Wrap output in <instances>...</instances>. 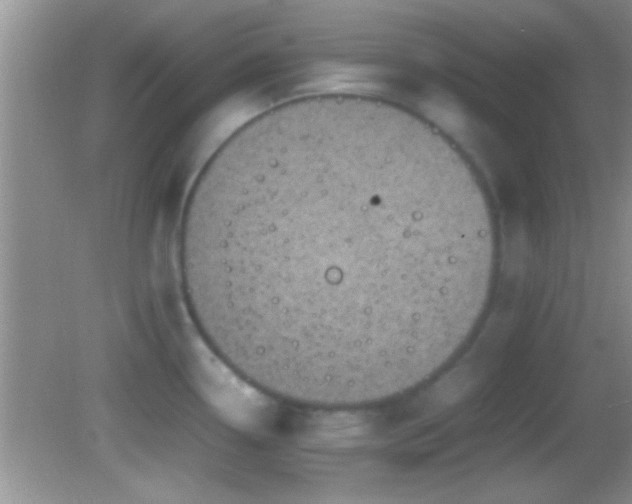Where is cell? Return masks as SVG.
<instances>
[{
  "label": "cell",
  "mask_w": 632,
  "mask_h": 504,
  "mask_svg": "<svg viewBox=\"0 0 632 504\" xmlns=\"http://www.w3.org/2000/svg\"><path fill=\"white\" fill-rule=\"evenodd\" d=\"M497 237L443 136L389 102L294 100L209 159L179 236L182 286L212 351L266 393L345 408L448 362L486 306Z\"/></svg>",
  "instance_id": "6da1fadb"
}]
</instances>
